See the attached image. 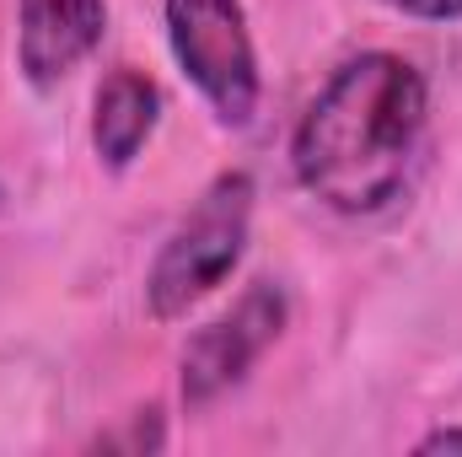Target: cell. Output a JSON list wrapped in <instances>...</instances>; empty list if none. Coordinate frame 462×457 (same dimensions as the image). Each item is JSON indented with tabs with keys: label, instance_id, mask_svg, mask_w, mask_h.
I'll return each instance as SVG.
<instances>
[{
	"label": "cell",
	"instance_id": "6da1fadb",
	"mask_svg": "<svg viewBox=\"0 0 462 457\" xmlns=\"http://www.w3.org/2000/svg\"><path fill=\"white\" fill-rule=\"evenodd\" d=\"M430 129V81L414 60L393 49L349 54L318 87L291 129V173L307 200L334 216L387 210L420 156Z\"/></svg>",
	"mask_w": 462,
	"mask_h": 457
},
{
	"label": "cell",
	"instance_id": "7a4b0ae2",
	"mask_svg": "<svg viewBox=\"0 0 462 457\" xmlns=\"http://www.w3.org/2000/svg\"><path fill=\"white\" fill-rule=\"evenodd\" d=\"M253 205H258V183L247 167H226L199 189V200L162 237L145 269V312L156 323L189 318L236 275L253 237Z\"/></svg>",
	"mask_w": 462,
	"mask_h": 457
},
{
	"label": "cell",
	"instance_id": "3957f363",
	"mask_svg": "<svg viewBox=\"0 0 462 457\" xmlns=\"http://www.w3.org/2000/svg\"><path fill=\"white\" fill-rule=\"evenodd\" d=\"M162 22L183 81L226 129H247L263 103V76L242 0H162Z\"/></svg>",
	"mask_w": 462,
	"mask_h": 457
},
{
	"label": "cell",
	"instance_id": "277c9868",
	"mask_svg": "<svg viewBox=\"0 0 462 457\" xmlns=\"http://www.w3.org/2000/svg\"><path fill=\"white\" fill-rule=\"evenodd\" d=\"M291 323V296L280 280H253L226 312H216L205 329H194L178 355V393L189 409H210L231 387L247 382V371L280 344Z\"/></svg>",
	"mask_w": 462,
	"mask_h": 457
},
{
	"label": "cell",
	"instance_id": "5b68a950",
	"mask_svg": "<svg viewBox=\"0 0 462 457\" xmlns=\"http://www.w3.org/2000/svg\"><path fill=\"white\" fill-rule=\"evenodd\" d=\"M108 38V0H16V70L32 92H60Z\"/></svg>",
	"mask_w": 462,
	"mask_h": 457
},
{
	"label": "cell",
	"instance_id": "8992f818",
	"mask_svg": "<svg viewBox=\"0 0 462 457\" xmlns=\"http://www.w3.org/2000/svg\"><path fill=\"white\" fill-rule=\"evenodd\" d=\"M156 124H162V87L145 70L118 65L97 81V92H92V151L108 173H129L145 156Z\"/></svg>",
	"mask_w": 462,
	"mask_h": 457
},
{
	"label": "cell",
	"instance_id": "52a82bcc",
	"mask_svg": "<svg viewBox=\"0 0 462 457\" xmlns=\"http://www.w3.org/2000/svg\"><path fill=\"white\" fill-rule=\"evenodd\" d=\"M97 447H124V452H162L167 447V431H162V409H140L129 420L124 436H103Z\"/></svg>",
	"mask_w": 462,
	"mask_h": 457
},
{
	"label": "cell",
	"instance_id": "ba28073f",
	"mask_svg": "<svg viewBox=\"0 0 462 457\" xmlns=\"http://www.w3.org/2000/svg\"><path fill=\"white\" fill-rule=\"evenodd\" d=\"M409 22H462V0H382Z\"/></svg>",
	"mask_w": 462,
	"mask_h": 457
},
{
	"label": "cell",
	"instance_id": "9c48e42d",
	"mask_svg": "<svg viewBox=\"0 0 462 457\" xmlns=\"http://www.w3.org/2000/svg\"><path fill=\"white\" fill-rule=\"evenodd\" d=\"M414 452H420V457H436V452H462V425H436V431H425V436L414 442Z\"/></svg>",
	"mask_w": 462,
	"mask_h": 457
},
{
	"label": "cell",
	"instance_id": "30bf717a",
	"mask_svg": "<svg viewBox=\"0 0 462 457\" xmlns=\"http://www.w3.org/2000/svg\"><path fill=\"white\" fill-rule=\"evenodd\" d=\"M0 210H5V189H0Z\"/></svg>",
	"mask_w": 462,
	"mask_h": 457
}]
</instances>
